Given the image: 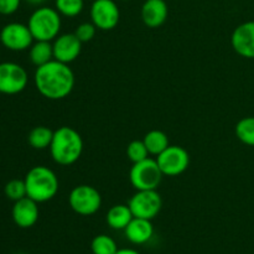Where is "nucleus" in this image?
I'll return each mask as SVG.
<instances>
[{"label": "nucleus", "mask_w": 254, "mask_h": 254, "mask_svg": "<svg viewBox=\"0 0 254 254\" xmlns=\"http://www.w3.org/2000/svg\"><path fill=\"white\" fill-rule=\"evenodd\" d=\"M164 176H178L183 174L190 164V155L183 146L169 145L160 155L156 156Z\"/></svg>", "instance_id": "obj_10"}, {"label": "nucleus", "mask_w": 254, "mask_h": 254, "mask_svg": "<svg viewBox=\"0 0 254 254\" xmlns=\"http://www.w3.org/2000/svg\"><path fill=\"white\" fill-rule=\"evenodd\" d=\"M30 61L36 67L54 60V46L51 41H35L29 51Z\"/></svg>", "instance_id": "obj_18"}, {"label": "nucleus", "mask_w": 254, "mask_h": 254, "mask_svg": "<svg viewBox=\"0 0 254 254\" xmlns=\"http://www.w3.org/2000/svg\"><path fill=\"white\" fill-rule=\"evenodd\" d=\"M0 94H2V93H1V92H0Z\"/></svg>", "instance_id": "obj_30"}, {"label": "nucleus", "mask_w": 254, "mask_h": 254, "mask_svg": "<svg viewBox=\"0 0 254 254\" xmlns=\"http://www.w3.org/2000/svg\"><path fill=\"white\" fill-rule=\"evenodd\" d=\"M34 81L41 96L52 101H59L66 98L73 89L74 73L67 64L52 60L37 67Z\"/></svg>", "instance_id": "obj_1"}, {"label": "nucleus", "mask_w": 254, "mask_h": 254, "mask_svg": "<svg viewBox=\"0 0 254 254\" xmlns=\"http://www.w3.org/2000/svg\"><path fill=\"white\" fill-rule=\"evenodd\" d=\"M163 178L164 174L158 165V161L151 158L133 164L129 171V181L136 191L156 190Z\"/></svg>", "instance_id": "obj_5"}, {"label": "nucleus", "mask_w": 254, "mask_h": 254, "mask_svg": "<svg viewBox=\"0 0 254 254\" xmlns=\"http://www.w3.org/2000/svg\"><path fill=\"white\" fill-rule=\"evenodd\" d=\"M91 250L93 254H116L118 252L117 243L107 235L96 236L91 243Z\"/></svg>", "instance_id": "obj_22"}, {"label": "nucleus", "mask_w": 254, "mask_h": 254, "mask_svg": "<svg viewBox=\"0 0 254 254\" xmlns=\"http://www.w3.org/2000/svg\"><path fill=\"white\" fill-rule=\"evenodd\" d=\"M39 206L36 201L30 197H24L15 201L12 207V220L20 228H30L39 220Z\"/></svg>", "instance_id": "obj_14"}, {"label": "nucleus", "mask_w": 254, "mask_h": 254, "mask_svg": "<svg viewBox=\"0 0 254 254\" xmlns=\"http://www.w3.org/2000/svg\"><path fill=\"white\" fill-rule=\"evenodd\" d=\"M84 7L83 0H56L55 9L61 16L74 17L82 12Z\"/></svg>", "instance_id": "obj_23"}, {"label": "nucleus", "mask_w": 254, "mask_h": 254, "mask_svg": "<svg viewBox=\"0 0 254 254\" xmlns=\"http://www.w3.org/2000/svg\"><path fill=\"white\" fill-rule=\"evenodd\" d=\"M54 60L69 64L78 59L82 51V42L73 34L59 35L54 40Z\"/></svg>", "instance_id": "obj_12"}, {"label": "nucleus", "mask_w": 254, "mask_h": 254, "mask_svg": "<svg viewBox=\"0 0 254 254\" xmlns=\"http://www.w3.org/2000/svg\"><path fill=\"white\" fill-rule=\"evenodd\" d=\"M127 238L134 245H144L148 242L154 233V227L151 220H145V218L134 217L129 222L126 230Z\"/></svg>", "instance_id": "obj_16"}, {"label": "nucleus", "mask_w": 254, "mask_h": 254, "mask_svg": "<svg viewBox=\"0 0 254 254\" xmlns=\"http://www.w3.org/2000/svg\"><path fill=\"white\" fill-rule=\"evenodd\" d=\"M4 192L6 195V197L11 201H19L21 198L26 197L27 191H26V185H25L24 180H19V179H14V180H10L9 183L5 185Z\"/></svg>", "instance_id": "obj_24"}, {"label": "nucleus", "mask_w": 254, "mask_h": 254, "mask_svg": "<svg viewBox=\"0 0 254 254\" xmlns=\"http://www.w3.org/2000/svg\"><path fill=\"white\" fill-rule=\"evenodd\" d=\"M72 210L81 216L94 215L102 206V196L96 188L91 185H78L72 189L68 196Z\"/></svg>", "instance_id": "obj_6"}, {"label": "nucleus", "mask_w": 254, "mask_h": 254, "mask_svg": "<svg viewBox=\"0 0 254 254\" xmlns=\"http://www.w3.org/2000/svg\"><path fill=\"white\" fill-rule=\"evenodd\" d=\"M144 144H145L146 149H148L150 155H160L169 145V138L164 131L154 129V130L148 131L143 139Z\"/></svg>", "instance_id": "obj_19"}, {"label": "nucleus", "mask_w": 254, "mask_h": 254, "mask_svg": "<svg viewBox=\"0 0 254 254\" xmlns=\"http://www.w3.org/2000/svg\"><path fill=\"white\" fill-rule=\"evenodd\" d=\"M21 0H0V14L11 15L17 11Z\"/></svg>", "instance_id": "obj_27"}, {"label": "nucleus", "mask_w": 254, "mask_h": 254, "mask_svg": "<svg viewBox=\"0 0 254 254\" xmlns=\"http://www.w3.org/2000/svg\"><path fill=\"white\" fill-rule=\"evenodd\" d=\"M97 32V27L93 22H82L77 26L74 35L79 39V41L83 44V42H89L94 39Z\"/></svg>", "instance_id": "obj_26"}, {"label": "nucleus", "mask_w": 254, "mask_h": 254, "mask_svg": "<svg viewBox=\"0 0 254 254\" xmlns=\"http://www.w3.org/2000/svg\"><path fill=\"white\" fill-rule=\"evenodd\" d=\"M133 218L134 216L128 205H114L107 213V223L113 230H126Z\"/></svg>", "instance_id": "obj_17"}, {"label": "nucleus", "mask_w": 254, "mask_h": 254, "mask_svg": "<svg viewBox=\"0 0 254 254\" xmlns=\"http://www.w3.org/2000/svg\"><path fill=\"white\" fill-rule=\"evenodd\" d=\"M233 50L245 59H254V20L238 25L232 32Z\"/></svg>", "instance_id": "obj_13"}, {"label": "nucleus", "mask_w": 254, "mask_h": 254, "mask_svg": "<svg viewBox=\"0 0 254 254\" xmlns=\"http://www.w3.org/2000/svg\"><path fill=\"white\" fill-rule=\"evenodd\" d=\"M91 19L97 29L113 30L121 19L118 5L114 0H94L91 5Z\"/></svg>", "instance_id": "obj_11"}, {"label": "nucleus", "mask_w": 254, "mask_h": 254, "mask_svg": "<svg viewBox=\"0 0 254 254\" xmlns=\"http://www.w3.org/2000/svg\"><path fill=\"white\" fill-rule=\"evenodd\" d=\"M29 82L26 69L15 62L0 64V92L17 94L24 91Z\"/></svg>", "instance_id": "obj_8"}, {"label": "nucleus", "mask_w": 254, "mask_h": 254, "mask_svg": "<svg viewBox=\"0 0 254 254\" xmlns=\"http://www.w3.org/2000/svg\"><path fill=\"white\" fill-rule=\"evenodd\" d=\"M20 254H24V253H20Z\"/></svg>", "instance_id": "obj_31"}, {"label": "nucleus", "mask_w": 254, "mask_h": 254, "mask_svg": "<svg viewBox=\"0 0 254 254\" xmlns=\"http://www.w3.org/2000/svg\"><path fill=\"white\" fill-rule=\"evenodd\" d=\"M26 1L31 5H40L44 1H46V0H26Z\"/></svg>", "instance_id": "obj_29"}, {"label": "nucleus", "mask_w": 254, "mask_h": 254, "mask_svg": "<svg viewBox=\"0 0 254 254\" xmlns=\"http://www.w3.org/2000/svg\"><path fill=\"white\" fill-rule=\"evenodd\" d=\"M169 7L165 0H145L141 6V20L148 27L161 26L168 19Z\"/></svg>", "instance_id": "obj_15"}, {"label": "nucleus", "mask_w": 254, "mask_h": 254, "mask_svg": "<svg viewBox=\"0 0 254 254\" xmlns=\"http://www.w3.org/2000/svg\"><path fill=\"white\" fill-rule=\"evenodd\" d=\"M35 41H52L61 30V15L54 7H37L27 21Z\"/></svg>", "instance_id": "obj_4"}, {"label": "nucleus", "mask_w": 254, "mask_h": 254, "mask_svg": "<svg viewBox=\"0 0 254 254\" xmlns=\"http://www.w3.org/2000/svg\"><path fill=\"white\" fill-rule=\"evenodd\" d=\"M54 131L55 130L44 126L35 127L29 133L27 141H29L31 148L37 149V150H44V149L50 148V145H51Z\"/></svg>", "instance_id": "obj_20"}, {"label": "nucleus", "mask_w": 254, "mask_h": 254, "mask_svg": "<svg viewBox=\"0 0 254 254\" xmlns=\"http://www.w3.org/2000/svg\"><path fill=\"white\" fill-rule=\"evenodd\" d=\"M128 206L134 217L153 220L160 212L163 200L156 190H138L131 196Z\"/></svg>", "instance_id": "obj_7"}, {"label": "nucleus", "mask_w": 254, "mask_h": 254, "mask_svg": "<svg viewBox=\"0 0 254 254\" xmlns=\"http://www.w3.org/2000/svg\"><path fill=\"white\" fill-rule=\"evenodd\" d=\"M24 181L26 185L27 197L32 198L37 203L52 200L59 192V179L47 166L39 165L30 169Z\"/></svg>", "instance_id": "obj_3"}, {"label": "nucleus", "mask_w": 254, "mask_h": 254, "mask_svg": "<svg viewBox=\"0 0 254 254\" xmlns=\"http://www.w3.org/2000/svg\"><path fill=\"white\" fill-rule=\"evenodd\" d=\"M116 254H140V253L136 252V251L134 250H130V248H123V250H118V252Z\"/></svg>", "instance_id": "obj_28"}, {"label": "nucleus", "mask_w": 254, "mask_h": 254, "mask_svg": "<svg viewBox=\"0 0 254 254\" xmlns=\"http://www.w3.org/2000/svg\"><path fill=\"white\" fill-rule=\"evenodd\" d=\"M50 153L56 164L68 166L76 163L83 151L81 134L71 127H60L54 131Z\"/></svg>", "instance_id": "obj_2"}, {"label": "nucleus", "mask_w": 254, "mask_h": 254, "mask_svg": "<svg viewBox=\"0 0 254 254\" xmlns=\"http://www.w3.org/2000/svg\"><path fill=\"white\" fill-rule=\"evenodd\" d=\"M236 135L246 145L254 146V117H246L238 122Z\"/></svg>", "instance_id": "obj_21"}, {"label": "nucleus", "mask_w": 254, "mask_h": 254, "mask_svg": "<svg viewBox=\"0 0 254 254\" xmlns=\"http://www.w3.org/2000/svg\"><path fill=\"white\" fill-rule=\"evenodd\" d=\"M127 155L131 163L135 164L148 159L150 154H149L143 140H133L127 146Z\"/></svg>", "instance_id": "obj_25"}, {"label": "nucleus", "mask_w": 254, "mask_h": 254, "mask_svg": "<svg viewBox=\"0 0 254 254\" xmlns=\"http://www.w3.org/2000/svg\"><path fill=\"white\" fill-rule=\"evenodd\" d=\"M0 41L2 46L10 51H25L34 44V36L27 25L21 22H10L0 31Z\"/></svg>", "instance_id": "obj_9"}]
</instances>
